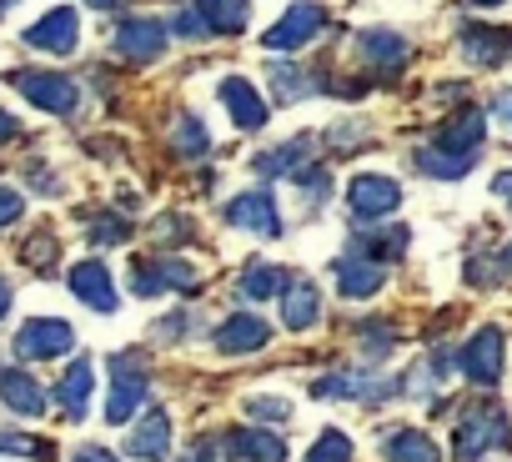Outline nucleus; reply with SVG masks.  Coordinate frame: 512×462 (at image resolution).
Instances as JSON below:
<instances>
[{"mask_svg":"<svg viewBox=\"0 0 512 462\" xmlns=\"http://www.w3.org/2000/svg\"><path fill=\"white\" fill-rule=\"evenodd\" d=\"M477 151H482V111L477 106H462L437 136L427 151H417V166L437 181H462L472 166H477Z\"/></svg>","mask_w":512,"mask_h":462,"instance_id":"obj_1","label":"nucleus"},{"mask_svg":"<svg viewBox=\"0 0 512 462\" xmlns=\"http://www.w3.org/2000/svg\"><path fill=\"white\" fill-rule=\"evenodd\" d=\"M492 447H507V417H502L497 402H472L457 422V457L482 462Z\"/></svg>","mask_w":512,"mask_h":462,"instance_id":"obj_2","label":"nucleus"},{"mask_svg":"<svg viewBox=\"0 0 512 462\" xmlns=\"http://www.w3.org/2000/svg\"><path fill=\"white\" fill-rule=\"evenodd\" d=\"M141 397H146V367H141V357H136V352L111 357V397H106V417H111V422H126V417L141 407Z\"/></svg>","mask_w":512,"mask_h":462,"instance_id":"obj_3","label":"nucleus"},{"mask_svg":"<svg viewBox=\"0 0 512 462\" xmlns=\"http://www.w3.org/2000/svg\"><path fill=\"white\" fill-rule=\"evenodd\" d=\"M11 86H16L26 101H36L41 111H56V116H71V111H76V101H81L76 81L51 76V71H21V76H11Z\"/></svg>","mask_w":512,"mask_h":462,"instance_id":"obj_4","label":"nucleus"},{"mask_svg":"<svg viewBox=\"0 0 512 462\" xmlns=\"http://www.w3.org/2000/svg\"><path fill=\"white\" fill-rule=\"evenodd\" d=\"M322 26H327V11L317 6V0H297V6L262 36V46H267V51H297V46H307Z\"/></svg>","mask_w":512,"mask_h":462,"instance_id":"obj_5","label":"nucleus"},{"mask_svg":"<svg viewBox=\"0 0 512 462\" xmlns=\"http://www.w3.org/2000/svg\"><path fill=\"white\" fill-rule=\"evenodd\" d=\"M71 342H76V332H71L66 322H56V317H36V322H26V327L16 332V352L31 357V362L61 357V352H71Z\"/></svg>","mask_w":512,"mask_h":462,"instance_id":"obj_6","label":"nucleus"},{"mask_svg":"<svg viewBox=\"0 0 512 462\" xmlns=\"http://www.w3.org/2000/svg\"><path fill=\"white\" fill-rule=\"evenodd\" d=\"M196 267H186V262H141L136 272H131V287L141 292V297H161V292H196Z\"/></svg>","mask_w":512,"mask_h":462,"instance_id":"obj_7","label":"nucleus"},{"mask_svg":"<svg viewBox=\"0 0 512 462\" xmlns=\"http://www.w3.org/2000/svg\"><path fill=\"white\" fill-rule=\"evenodd\" d=\"M462 372L477 382V387H492L502 377V332L497 327H482L467 347H462Z\"/></svg>","mask_w":512,"mask_h":462,"instance_id":"obj_8","label":"nucleus"},{"mask_svg":"<svg viewBox=\"0 0 512 462\" xmlns=\"http://www.w3.org/2000/svg\"><path fill=\"white\" fill-rule=\"evenodd\" d=\"M226 221L241 226V231H256V237H277L282 231V216H277V201L267 191H246L226 206Z\"/></svg>","mask_w":512,"mask_h":462,"instance_id":"obj_9","label":"nucleus"},{"mask_svg":"<svg viewBox=\"0 0 512 462\" xmlns=\"http://www.w3.org/2000/svg\"><path fill=\"white\" fill-rule=\"evenodd\" d=\"M116 51L126 61H156L166 51V26L161 21H146V16H131L116 26Z\"/></svg>","mask_w":512,"mask_h":462,"instance_id":"obj_10","label":"nucleus"},{"mask_svg":"<svg viewBox=\"0 0 512 462\" xmlns=\"http://www.w3.org/2000/svg\"><path fill=\"white\" fill-rule=\"evenodd\" d=\"M347 201H352V211H357V216H387V211H397L402 186H397L392 176L367 171V176H357V181L347 186Z\"/></svg>","mask_w":512,"mask_h":462,"instance_id":"obj_11","label":"nucleus"},{"mask_svg":"<svg viewBox=\"0 0 512 462\" xmlns=\"http://www.w3.org/2000/svg\"><path fill=\"white\" fill-rule=\"evenodd\" d=\"M76 36H81V21H76V11H71V6H61V11L41 16V21L26 31V46L66 56V51H76Z\"/></svg>","mask_w":512,"mask_h":462,"instance_id":"obj_12","label":"nucleus"},{"mask_svg":"<svg viewBox=\"0 0 512 462\" xmlns=\"http://www.w3.org/2000/svg\"><path fill=\"white\" fill-rule=\"evenodd\" d=\"M221 101H226V111H231V121L241 126V131H262L267 126V101L256 96V86L251 81H241V76H226L221 81Z\"/></svg>","mask_w":512,"mask_h":462,"instance_id":"obj_13","label":"nucleus"},{"mask_svg":"<svg viewBox=\"0 0 512 462\" xmlns=\"http://www.w3.org/2000/svg\"><path fill=\"white\" fill-rule=\"evenodd\" d=\"M126 452H131L136 462H161V457L171 452V417H166L161 407H156V412H146V417L131 427Z\"/></svg>","mask_w":512,"mask_h":462,"instance_id":"obj_14","label":"nucleus"},{"mask_svg":"<svg viewBox=\"0 0 512 462\" xmlns=\"http://www.w3.org/2000/svg\"><path fill=\"white\" fill-rule=\"evenodd\" d=\"M352 56H357L362 66H372V71H402L407 41L392 36V31H362V36L352 41Z\"/></svg>","mask_w":512,"mask_h":462,"instance_id":"obj_15","label":"nucleus"},{"mask_svg":"<svg viewBox=\"0 0 512 462\" xmlns=\"http://www.w3.org/2000/svg\"><path fill=\"white\" fill-rule=\"evenodd\" d=\"M267 337H272V327L262 322V317H226L221 327H216V347L221 352H231V357H246V352H262L267 347Z\"/></svg>","mask_w":512,"mask_h":462,"instance_id":"obj_16","label":"nucleus"},{"mask_svg":"<svg viewBox=\"0 0 512 462\" xmlns=\"http://www.w3.org/2000/svg\"><path fill=\"white\" fill-rule=\"evenodd\" d=\"M71 292H76L86 307H96V312H116V287H111L106 262H76V267H71Z\"/></svg>","mask_w":512,"mask_h":462,"instance_id":"obj_17","label":"nucleus"},{"mask_svg":"<svg viewBox=\"0 0 512 462\" xmlns=\"http://www.w3.org/2000/svg\"><path fill=\"white\" fill-rule=\"evenodd\" d=\"M226 452H231V462H287V442L277 432H256V427L231 432Z\"/></svg>","mask_w":512,"mask_h":462,"instance_id":"obj_18","label":"nucleus"},{"mask_svg":"<svg viewBox=\"0 0 512 462\" xmlns=\"http://www.w3.org/2000/svg\"><path fill=\"white\" fill-rule=\"evenodd\" d=\"M0 397H6V407L21 412V417H41L46 412V392L36 387L31 372H16V367H0Z\"/></svg>","mask_w":512,"mask_h":462,"instance_id":"obj_19","label":"nucleus"},{"mask_svg":"<svg viewBox=\"0 0 512 462\" xmlns=\"http://www.w3.org/2000/svg\"><path fill=\"white\" fill-rule=\"evenodd\" d=\"M317 317H322V292H317V282L292 277V287H287V297H282V322H287L292 332H307Z\"/></svg>","mask_w":512,"mask_h":462,"instance_id":"obj_20","label":"nucleus"},{"mask_svg":"<svg viewBox=\"0 0 512 462\" xmlns=\"http://www.w3.org/2000/svg\"><path fill=\"white\" fill-rule=\"evenodd\" d=\"M337 287H342V297H372L382 287V267L372 257H347V262H337Z\"/></svg>","mask_w":512,"mask_h":462,"instance_id":"obj_21","label":"nucleus"},{"mask_svg":"<svg viewBox=\"0 0 512 462\" xmlns=\"http://www.w3.org/2000/svg\"><path fill=\"white\" fill-rule=\"evenodd\" d=\"M287 287H292V272H282L277 262H256V267H246V277H241V297H251V302L282 297Z\"/></svg>","mask_w":512,"mask_h":462,"instance_id":"obj_22","label":"nucleus"},{"mask_svg":"<svg viewBox=\"0 0 512 462\" xmlns=\"http://www.w3.org/2000/svg\"><path fill=\"white\" fill-rule=\"evenodd\" d=\"M507 46H512V36H507V31H487V26H477V31L462 36V51H467V61H477V66H502V61H507Z\"/></svg>","mask_w":512,"mask_h":462,"instance_id":"obj_23","label":"nucleus"},{"mask_svg":"<svg viewBox=\"0 0 512 462\" xmlns=\"http://www.w3.org/2000/svg\"><path fill=\"white\" fill-rule=\"evenodd\" d=\"M387 457H392V462H442L437 442H432L427 432H417V427L392 432V437H387Z\"/></svg>","mask_w":512,"mask_h":462,"instance_id":"obj_24","label":"nucleus"},{"mask_svg":"<svg viewBox=\"0 0 512 462\" xmlns=\"http://www.w3.org/2000/svg\"><path fill=\"white\" fill-rule=\"evenodd\" d=\"M56 397H61V407H66L71 417H86V397H91V362H86V357L71 362V372L61 377Z\"/></svg>","mask_w":512,"mask_h":462,"instance_id":"obj_25","label":"nucleus"},{"mask_svg":"<svg viewBox=\"0 0 512 462\" xmlns=\"http://www.w3.org/2000/svg\"><path fill=\"white\" fill-rule=\"evenodd\" d=\"M196 11H201V16H206V26H211V31H221V36L246 31V0H196Z\"/></svg>","mask_w":512,"mask_h":462,"instance_id":"obj_26","label":"nucleus"},{"mask_svg":"<svg viewBox=\"0 0 512 462\" xmlns=\"http://www.w3.org/2000/svg\"><path fill=\"white\" fill-rule=\"evenodd\" d=\"M307 141H312V136H297V141H287L282 151H262V156L251 161V171L262 176V181H272V176H292V166L307 156Z\"/></svg>","mask_w":512,"mask_h":462,"instance_id":"obj_27","label":"nucleus"},{"mask_svg":"<svg viewBox=\"0 0 512 462\" xmlns=\"http://www.w3.org/2000/svg\"><path fill=\"white\" fill-rule=\"evenodd\" d=\"M307 462H352V442H347V432L327 427V432H322V437L312 442Z\"/></svg>","mask_w":512,"mask_h":462,"instance_id":"obj_28","label":"nucleus"},{"mask_svg":"<svg viewBox=\"0 0 512 462\" xmlns=\"http://www.w3.org/2000/svg\"><path fill=\"white\" fill-rule=\"evenodd\" d=\"M206 146H211V141H206V126L186 111V116L176 121V151H181V156H206Z\"/></svg>","mask_w":512,"mask_h":462,"instance_id":"obj_29","label":"nucleus"},{"mask_svg":"<svg viewBox=\"0 0 512 462\" xmlns=\"http://www.w3.org/2000/svg\"><path fill=\"white\" fill-rule=\"evenodd\" d=\"M272 91H277V101H302V91H307V81L292 71V61H272Z\"/></svg>","mask_w":512,"mask_h":462,"instance_id":"obj_30","label":"nucleus"},{"mask_svg":"<svg viewBox=\"0 0 512 462\" xmlns=\"http://www.w3.org/2000/svg\"><path fill=\"white\" fill-rule=\"evenodd\" d=\"M357 342H362V357H387V347H392V327L387 322H362L357 327Z\"/></svg>","mask_w":512,"mask_h":462,"instance_id":"obj_31","label":"nucleus"},{"mask_svg":"<svg viewBox=\"0 0 512 462\" xmlns=\"http://www.w3.org/2000/svg\"><path fill=\"white\" fill-rule=\"evenodd\" d=\"M312 397H367V387L357 377H347V372H332V377L312 382Z\"/></svg>","mask_w":512,"mask_h":462,"instance_id":"obj_32","label":"nucleus"},{"mask_svg":"<svg viewBox=\"0 0 512 462\" xmlns=\"http://www.w3.org/2000/svg\"><path fill=\"white\" fill-rule=\"evenodd\" d=\"M131 237V221H121V216H96L91 221V242H101V247H116V242H126Z\"/></svg>","mask_w":512,"mask_h":462,"instance_id":"obj_33","label":"nucleus"},{"mask_svg":"<svg viewBox=\"0 0 512 462\" xmlns=\"http://www.w3.org/2000/svg\"><path fill=\"white\" fill-rule=\"evenodd\" d=\"M246 412L251 417H267V422H287L292 417V402H282V397H251Z\"/></svg>","mask_w":512,"mask_h":462,"instance_id":"obj_34","label":"nucleus"},{"mask_svg":"<svg viewBox=\"0 0 512 462\" xmlns=\"http://www.w3.org/2000/svg\"><path fill=\"white\" fill-rule=\"evenodd\" d=\"M0 452H26V457H51V442L21 437V432H0Z\"/></svg>","mask_w":512,"mask_h":462,"instance_id":"obj_35","label":"nucleus"},{"mask_svg":"<svg viewBox=\"0 0 512 462\" xmlns=\"http://www.w3.org/2000/svg\"><path fill=\"white\" fill-rule=\"evenodd\" d=\"M297 186H302L307 196H317V201H327V191H332V176H327L322 166H307V171H297Z\"/></svg>","mask_w":512,"mask_h":462,"instance_id":"obj_36","label":"nucleus"},{"mask_svg":"<svg viewBox=\"0 0 512 462\" xmlns=\"http://www.w3.org/2000/svg\"><path fill=\"white\" fill-rule=\"evenodd\" d=\"M21 211H26L21 191H11V186H0V226H11V221H21Z\"/></svg>","mask_w":512,"mask_h":462,"instance_id":"obj_37","label":"nucleus"},{"mask_svg":"<svg viewBox=\"0 0 512 462\" xmlns=\"http://www.w3.org/2000/svg\"><path fill=\"white\" fill-rule=\"evenodd\" d=\"M186 237H191L186 216H161V226H156V242H186Z\"/></svg>","mask_w":512,"mask_h":462,"instance_id":"obj_38","label":"nucleus"},{"mask_svg":"<svg viewBox=\"0 0 512 462\" xmlns=\"http://www.w3.org/2000/svg\"><path fill=\"white\" fill-rule=\"evenodd\" d=\"M26 257H31V267H46L41 257H56V237H51V231H41V237L26 242Z\"/></svg>","mask_w":512,"mask_h":462,"instance_id":"obj_39","label":"nucleus"},{"mask_svg":"<svg viewBox=\"0 0 512 462\" xmlns=\"http://www.w3.org/2000/svg\"><path fill=\"white\" fill-rule=\"evenodd\" d=\"M492 111H497V121H502V126H512V91H497Z\"/></svg>","mask_w":512,"mask_h":462,"instance_id":"obj_40","label":"nucleus"},{"mask_svg":"<svg viewBox=\"0 0 512 462\" xmlns=\"http://www.w3.org/2000/svg\"><path fill=\"white\" fill-rule=\"evenodd\" d=\"M16 136H21V121L0 111V146H6V141H16Z\"/></svg>","mask_w":512,"mask_h":462,"instance_id":"obj_41","label":"nucleus"},{"mask_svg":"<svg viewBox=\"0 0 512 462\" xmlns=\"http://www.w3.org/2000/svg\"><path fill=\"white\" fill-rule=\"evenodd\" d=\"M76 462H116V457H111L106 447H81V452H76Z\"/></svg>","mask_w":512,"mask_h":462,"instance_id":"obj_42","label":"nucleus"},{"mask_svg":"<svg viewBox=\"0 0 512 462\" xmlns=\"http://www.w3.org/2000/svg\"><path fill=\"white\" fill-rule=\"evenodd\" d=\"M492 191H497V196H502V201L512 206V171H502V176L492 181Z\"/></svg>","mask_w":512,"mask_h":462,"instance_id":"obj_43","label":"nucleus"},{"mask_svg":"<svg viewBox=\"0 0 512 462\" xmlns=\"http://www.w3.org/2000/svg\"><path fill=\"white\" fill-rule=\"evenodd\" d=\"M6 307H11V287L0 282V317H6Z\"/></svg>","mask_w":512,"mask_h":462,"instance_id":"obj_44","label":"nucleus"},{"mask_svg":"<svg viewBox=\"0 0 512 462\" xmlns=\"http://www.w3.org/2000/svg\"><path fill=\"white\" fill-rule=\"evenodd\" d=\"M86 6H101V11H111V6H116V0H86Z\"/></svg>","mask_w":512,"mask_h":462,"instance_id":"obj_45","label":"nucleus"},{"mask_svg":"<svg viewBox=\"0 0 512 462\" xmlns=\"http://www.w3.org/2000/svg\"><path fill=\"white\" fill-rule=\"evenodd\" d=\"M477 6H502V0H477Z\"/></svg>","mask_w":512,"mask_h":462,"instance_id":"obj_46","label":"nucleus"},{"mask_svg":"<svg viewBox=\"0 0 512 462\" xmlns=\"http://www.w3.org/2000/svg\"><path fill=\"white\" fill-rule=\"evenodd\" d=\"M186 462H206V457H201V452H191V457H186Z\"/></svg>","mask_w":512,"mask_h":462,"instance_id":"obj_47","label":"nucleus"},{"mask_svg":"<svg viewBox=\"0 0 512 462\" xmlns=\"http://www.w3.org/2000/svg\"><path fill=\"white\" fill-rule=\"evenodd\" d=\"M6 6H11V0H0V11H6Z\"/></svg>","mask_w":512,"mask_h":462,"instance_id":"obj_48","label":"nucleus"}]
</instances>
